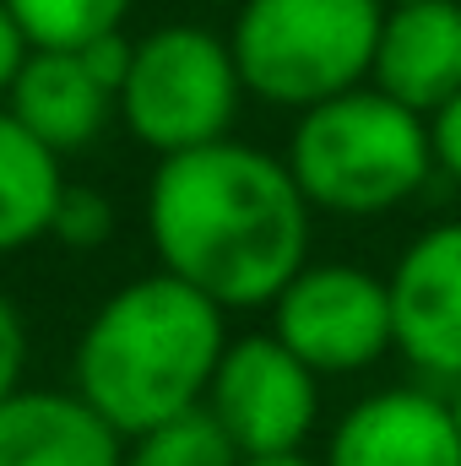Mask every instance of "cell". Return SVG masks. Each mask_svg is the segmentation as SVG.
<instances>
[{
    "label": "cell",
    "mask_w": 461,
    "mask_h": 466,
    "mask_svg": "<svg viewBox=\"0 0 461 466\" xmlns=\"http://www.w3.org/2000/svg\"><path fill=\"white\" fill-rule=\"evenodd\" d=\"M310 218L288 157L233 136L158 157L147 185L158 266L223 309H271L310 260Z\"/></svg>",
    "instance_id": "1"
},
{
    "label": "cell",
    "mask_w": 461,
    "mask_h": 466,
    "mask_svg": "<svg viewBox=\"0 0 461 466\" xmlns=\"http://www.w3.org/2000/svg\"><path fill=\"white\" fill-rule=\"evenodd\" d=\"M223 348L229 309L158 266L93 309L71 358V380L130 440L141 429H158L163 418L201 407Z\"/></svg>",
    "instance_id": "2"
},
{
    "label": "cell",
    "mask_w": 461,
    "mask_h": 466,
    "mask_svg": "<svg viewBox=\"0 0 461 466\" xmlns=\"http://www.w3.org/2000/svg\"><path fill=\"white\" fill-rule=\"evenodd\" d=\"M282 157L315 212L353 218V223L407 207L440 174L429 119L380 93L374 82L304 109L293 119Z\"/></svg>",
    "instance_id": "3"
},
{
    "label": "cell",
    "mask_w": 461,
    "mask_h": 466,
    "mask_svg": "<svg viewBox=\"0 0 461 466\" xmlns=\"http://www.w3.org/2000/svg\"><path fill=\"white\" fill-rule=\"evenodd\" d=\"M385 5L391 0H244L229 27L244 93L304 115L364 87Z\"/></svg>",
    "instance_id": "4"
},
{
    "label": "cell",
    "mask_w": 461,
    "mask_h": 466,
    "mask_svg": "<svg viewBox=\"0 0 461 466\" xmlns=\"http://www.w3.org/2000/svg\"><path fill=\"white\" fill-rule=\"evenodd\" d=\"M244 104V76L229 33L169 22L130 44V71L119 87V125L158 157L233 136Z\"/></svg>",
    "instance_id": "5"
},
{
    "label": "cell",
    "mask_w": 461,
    "mask_h": 466,
    "mask_svg": "<svg viewBox=\"0 0 461 466\" xmlns=\"http://www.w3.org/2000/svg\"><path fill=\"white\" fill-rule=\"evenodd\" d=\"M271 337H282L321 380L364 374L396 352L391 282L347 260H304L271 299Z\"/></svg>",
    "instance_id": "6"
},
{
    "label": "cell",
    "mask_w": 461,
    "mask_h": 466,
    "mask_svg": "<svg viewBox=\"0 0 461 466\" xmlns=\"http://www.w3.org/2000/svg\"><path fill=\"white\" fill-rule=\"evenodd\" d=\"M212 418L229 429L244 461L293 456L315 434L321 418V374L271 331L229 337L223 363L207 390Z\"/></svg>",
    "instance_id": "7"
},
{
    "label": "cell",
    "mask_w": 461,
    "mask_h": 466,
    "mask_svg": "<svg viewBox=\"0 0 461 466\" xmlns=\"http://www.w3.org/2000/svg\"><path fill=\"white\" fill-rule=\"evenodd\" d=\"M396 352L424 385H461V218L429 223L391 266Z\"/></svg>",
    "instance_id": "8"
},
{
    "label": "cell",
    "mask_w": 461,
    "mask_h": 466,
    "mask_svg": "<svg viewBox=\"0 0 461 466\" xmlns=\"http://www.w3.org/2000/svg\"><path fill=\"white\" fill-rule=\"evenodd\" d=\"M326 466H461V418L440 385H391L347 407L326 440Z\"/></svg>",
    "instance_id": "9"
},
{
    "label": "cell",
    "mask_w": 461,
    "mask_h": 466,
    "mask_svg": "<svg viewBox=\"0 0 461 466\" xmlns=\"http://www.w3.org/2000/svg\"><path fill=\"white\" fill-rule=\"evenodd\" d=\"M369 82L429 119L461 93V0H391Z\"/></svg>",
    "instance_id": "10"
},
{
    "label": "cell",
    "mask_w": 461,
    "mask_h": 466,
    "mask_svg": "<svg viewBox=\"0 0 461 466\" xmlns=\"http://www.w3.org/2000/svg\"><path fill=\"white\" fill-rule=\"evenodd\" d=\"M0 466H125V434L82 390L22 385L0 401Z\"/></svg>",
    "instance_id": "11"
},
{
    "label": "cell",
    "mask_w": 461,
    "mask_h": 466,
    "mask_svg": "<svg viewBox=\"0 0 461 466\" xmlns=\"http://www.w3.org/2000/svg\"><path fill=\"white\" fill-rule=\"evenodd\" d=\"M5 109L44 147H55L66 157V152H82L104 136L109 115H119V98L87 66L82 49H33L5 93Z\"/></svg>",
    "instance_id": "12"
},
{
    "label": "cell",
    "mask_w": 461,
    "mask_h": 466,
    "mask_svg": "<svg viewBox=\"0 0 461 466\" xmlns=\"http://www.w3.org/2000/svg\"><path fill=\"white\" fill-rule=\"evenodd\" d=\"M60 152L44 147L22 119L0 104V255L49 238L55 207L66 196Z\"/></svg>",
    "instance_id": "13"
},
{
    "label": "cell",
    "mask_w": 461,
    "mask_h": 466,
    "mask_svg": "<svg viewBox=\"0 0 461 466\" xmlns=\"http://www.w3.org/2000/svg\"><path fill=\"white\" fill-rule=\"evenodd\" d=\"M125 466H244L229 429L212 418V407H190L179 418H163L158 429H141L125 440Z\"/></svg>",
    "instance_id": "14"
},
{
    "label": "cell",
    "mask_w": 461,
    "mask_h": 466,
    "mask_svg": "<svg viewBox=\"0 0 461 466\" xmlns=\"http://www.w3.org/2000/svg\"><path fill=\"white\" fill-rule=\"evenodd\" d=\"M136 0H5L33 49H82L104 33H125Z\"/></svg>",
    "instance_id": "15"
},
{
    "label": "cell",
    "mask_w": 461,
    "mask_h": 466,
    "mask_svg": "<svg viewBox=\"0 0 461 466\" xmlns=\"http://www.w3.org/2000/svg\"><path fill=\"white\" fill-rule=\"evenodd\" d=\"M49 238H60L66 249H104L115 238V201L93 185H66L60 207H55V223Z\"/></svg>",
    "instance_id": "16"
},
{
    "label": "cell",
    "mask_w": 461,
    "mask_h": 466,
    "mask_svg": "<svg viewBox=\"0 0 461 466\" xmlns=\"http://www.w3.org/2000/svg\"><path fill=\"white\" fill-rule=\"evenodd\" d=\"M22 385H27V326H22L16 304L0 293V401Z\"/></svg>",
    "instance_id": "17"
},
{
    "label": "cell",
    "mask_w": 461,
    "mask_h": 466,
    "mask_svg": "<svg viewBox=\"0 0 461 466\" xmlns=\"http://www.w3.org/2000/svg\"><path fill=\"white\" fill-rule=\"evenodd\" d=\"M429 141H435V168L461 185V93L429 115Z\"/></svg>",
    "instance_id": "18"
},
{
    "label": "cell",
    "mask_w": 461,
    "mask_h": 466,
    "mask_svg": "<svg viewBox=\"0 0 461 466\" xmlns=\"http://www.w3.org/2000/svg\"><path fill=\"white\" fill-rule=\"evenodd\" d=\"M27 55H33V44H27V33L16 27V16L0 0V104H5V93H11V82H16V71H22Z\"/></svg>",
    "instance_id": "19"
},
{
    "label": "cell",
    "mask_w": 461,
    "mask_h": 466,
    "mask_svg": "<svg viewBox=\"0 0 461 466\" xmlns=\"http://www.w3.org/2000/svg\"><path fill=\"white\" fill-rule=\"evenodd\" d=\"M244 466H326V461H310L304 451H293V456H255V461H244Z\"/></svg>",
    "instance_id": "20"
},
{
    "label": "cell",
    "mask_w": 461,
    "mask_h": 466,
    "mask_svg": "<svg viewBox=\"0 0 461 466\" xmlns=\"http://www.w3.org/2000/svg\"><path fill=\"white\" fill-rule=\"evenodd\" d=\"M451 401H456V418H461V385H456V390H451Z\"/></svg>",
    "instance_id": "21"
}]
</instances>
